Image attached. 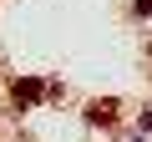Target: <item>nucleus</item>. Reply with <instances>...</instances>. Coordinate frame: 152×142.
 Masks as SVG:
<instances>
[{
  "instance_id": "f257e3e1",
  "label": "nucleus",
  "mask_w": 152,
  "mask_h": 142,
  "mask_svg": "<svg viewBox=\"0 0 152 142\" xmlns=\"http://www.w3.org/2000/svg\"><path fill=\"white\" fill-rule=\"evenodd\" d=\"M142 122H147V127H152V112H147V117H142Z\"/></svg>"
}]
</instances>
